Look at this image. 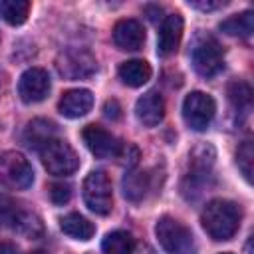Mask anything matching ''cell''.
Returning a JSON list of instances; mask_svg holds the SVG:
<instances>
[{
	"label": "cell",
	"mask_w": 254,
	"mask_h": 254,
	"mask_svg": "<svg viewBox=\"0 0 254 254\" xmlns=\"http://www.w3.org/2000/svg\"><path fill=\"white\" fill-rule=\"evenodd\" d=\"M192 8H198V10H214V8H220L224 6V2H189Z\"/></svg>",
	"instance_id": "f1b7e54d"
},
{
	"label": "cell",
	"mask_w": 254,
	"mask_h": 254,
	"mask_svg": "<svg viewBox=\"0 0 254 254\" xmlns=\"http://www.w3.org/2000/svg\"><path fill=\"white\" fill-rule=\"evenodd\" d=\"M192 67L202 77H212L224 67V52L212 36L200 38L192 48Z\"/></svg>",
	"instance_id": "30bf717a"
},
{
	"label": "cell",
	"mask_w": 254,
	"mask_h": 254,
	"mask_svg": "<svg viewBox=\"0 0 254 254\" xmlns=\"http://www.w3.org/2000/svg\"><path fill=\"white\" fill-rule=\"evenodd\" d=\"M119 163L127 165V167H135L137 161H139V149L131 143H123L121 149H119V155H117Z\"/></svg>",
	"instance_id": "4316f807"
},
{
	"label": "cell",
	"mask_w": 254,
	"mask_h": 254,
	"mask_svg": "<svg viewBox=\"0 0 254 254\" xmlns=\"http://www.w3.org/2000/svg\"><path fill=\"white\" fill-rule=\"evenodd\" d=\"M93 107V95L89 89H83V87H77V89H67L60 103H58V109L64 117H69V119H77V117H83L91 111Z\"/></svg>",
	"instance_id": "5bb4252c"
},
{
	"label": "cell",
	"mask_w": 254,
	"mask_h": 254,
	"mask_svg": "<svg viewBox=\"0 0 254 254\" xmlns=\"http://www.w3.org/2000/svg\"><path fill=\"white\" fill-rule=\"evenodd\" d=\"M155 234L167 254H192L194 250L192 232L173 216H161L155 226Z\"/></svg>",
	"instance_id": "7a4b0ae2"
},
{
	"label": "cell",
	"mask_w": 254,
	"mask_h": 254,
	"mask_svg": "<svg viewBox=\"0 0 254 254\" xmlns=\"http://www.w3.org/2000/svg\"><path fill=\"white\" fill-rule=\"evenodd\" d=\"M81 137H83L87 149L99 159H109V157L117 159L119 149L123 145V141H119L113 133H109L101 125H85L81 131Z\"/></svg>",
	"instance_id": "8fae6325"
},
{
	"label": "cell",
	"mask_w": 254,
	"mask_h": 254,
	"mask_svg": "<svg viewBox=\"0 0 254 254\" xmlns=\"http://www.w3.org/2000/svg\"><path fill=\"white\" fill-rule=\"evenodd\" d=\"M103 115L107 119H119L121 117V105L117 103V99H107L105 105H103Z\"/></svg>",
	"instance_id": "83f0119b"
},
{
	"label": "cell",
	"mask_w": 254,
	"mask_h": 254,
	"mask_svg": "<svg viewBox=\"0 0 254 254\" xmlns=\"http://www.w3.org/2000/svg\"><path fill=\"white\" fill-rule=\"evenodd\" d=\"M56 67L65 79H85L97 71V62L83 48H67L58 56Z\"/></svg>",
	"instance_id": "ba28073f"
},
{
	"label": "cell",
	"mask_w": 254,
	"mask_h": 254,
	"mask_svg": "<svg viewBox=\"0 0 254 254\" xmlns=\"http://www.w3.org/2000/svg\"><path fill=\"white\" fill-rule=\"evenodd\" d=\"M228 99L236 109H250L252 89L246 81H232L228 85Z\"/></svg>",
	"instance_id": "cb8c5ba5"
},
{
	"label": "cell",
	"mask_w": 254,
	"mask_h": 254,
	"mask_svg": "<svg viewBox=\"0 0 254 254\" xmlns=\"http://www.w3.org/2000/svg\"><path fill=\"white\" fill-rule=\"evenodd\" d=\"M0 254H16V248L10 242H0Z\"/></svg>",
	"instance_id": "f546056e"
},
{
	"label": "cell",
	"mask_w": 254,
	"mask_h": 254,
	"mask_svg": "<svg viewBox=\"0 0 254 254\" xmlns=\"http://www.w3.org/2000/svg\"><path fill=\"white\" fill-rule=\"evenodd\" d=\"M240 220H242L240 206L232 200H226V198L210 200L200 212L202 228L206 230V234L212 240H218V242L230 240L238 232Z\"/></svg>",
	"instance_id": "6da1fadb"
},
{
	"label": "cell",
	"mask_w": 254,
	"mask_h": 254,
	"mask_svg": "<svg viewBox=\"0 0 254 254\" xmlns=\"http://www.w3.org/2000/svg\"><path fill=\"white\" fill-rule=\"evenodd\" d=\"M220 254H232V252H220Z\"/></svg>",
	"instance_id": "4dcf8cb0"
},
{
	"label": "cell",
	"mask_w": 254,
	"mask_h": 254,
	"mask_svg": "<svg viewBox=\"0 0 254 254\" xmlns=\"http://www.w3.org/2000/svg\"><path fill=\"white\" fill-rule=\"evenodd\" d=\"M149 185H151L149 173H145V171H129L125 175V179H123V194L129 200L139 202L147 194Z\"/></svg>",
	"instance_id": "ffe728a7"
},
{
	"label": "cell",
	"mask_w": 254,
	"mask_h": 254,
	"mask_svg": "<svg viewBox=\"0 0 254 254\" xmlns=\"http://www.w3.org/2000/svg\"><path fill=\"white\" fill-rule=\"evenodd\" d=\"M252 161H254L252 141H244V143L238 147V153H236V165H238V169L242 171V175H244L246 181L252 179Z\"/></svg>",
	"instance_id": "d4e9b609"
},
{
	"label": "cell",
	"mask_w": 254,
	"mask_h": 254,
	"mask_svg": "<svg viewBox=\"0 0 254 254\" xmlns=\"http://www.w3.org/2000/svg\"><path fill=\"white\" fill-rule=\"evenodd\" d=\"M85 206L95 214H107L113 206L111 181L103 171H91L83 181Z\"/></svg>",
	"instance_id": "52a82bcc"
},
{
	"label": "cell",
	"mask_w": 254,
	"mask_h": 254,
	"mask_svg": "<svg viewBox=\"0 0 254 254\" xmlns=\"http://www.w3.org/2000/svg\"><path fill=\"white\" fill-rule=\"evenodd\" d=\"M220 30L228 36H240V38H248L254 30V14L250 10L234 14L230 18H226L224 22H220Z\"/></svg>",
	"instance_id": "7402d4cb"
},
{
	"label": "cell",
	"mask_w": 254,
	"mask_h": 254,
	"mask_svg": "<svg viewBox=\"0 0 254 254\" xmlns=\"http://www.w3.org/2000/svg\"><path fill=\"white\" fill-rule=\"evenodd\" d=\"M34 254H44V252H34Z\"/></svg>",
	"instance_id": "1f68e13d"
},
{
	"label": "cell",
	"mask_w": 254,
	"mask_h": 254,
	"mask_svg": "<svg viewBox=\"0 0 254 254\" xmlns=\"http://www.w3.org/2000/svg\"><path fill=\"white\" fill-rule=\"evenodd\" d=\"M212 165H214V149L210 145H200L192 151L189 161V171L185 175L183 192H202L204 185H208V179L212 177Z\"/></svg>",
	"instance_id": "8992f818"
},
{
	"label": "cell",
	"mask_w": 254,
	"mask_h": 254,
	"mask_svg": "<svg viewBox=\"0 0 254 254\" xmlns=\"http://www.w3.org/2000/svg\"><path fill=\"white\" fill-rule=\"evenodd\" d=\"M18 93L24 103H40L50 93V75L42 67H30L20 75Z\"/></svg>",
	"instance_id": "7c38bea8"
},
{
	"label": "cell",
	"mask_w": 254,
	"mask_h": 254,
	"mask_svg": "<svg viewBox=\"0 0 254 254\" xmlns=\"http://www.w3.org/2000/svg\"><path fill=\"white\" fill-rule=\"evenodd\" d=\"M32 4L28 0H2L0 2V16L10 26H20L26 22Z\"/></svg>",
	"instance_id": "603a6c76"
},
{
	"label": "cell",
	"mask_w": 254,
	"mask_h": 254,
	"mask_svg": "<svg viewBox=\"0 0 254 254\" xmlns=\"http://www.w3.org/2000/svg\"><path fill=\"white\" fill-rule=\"evenodd\" d=\"M60 228L64 234L75 238V240H89L95 232V226L81 214L77 212H69L65 216L60 218Z\"/></svg>",
	"instance_id": "d6986e66"
},
{
	"label": "cell",
	"mask_w": 254,
	"mask_h": 254,
	"mask_svg": "<svg viewBox=\"0 0 254 254\" xmlns=\"http://www.w3.org/2000/svg\"><path fill=\"white\" fill-rule=\"evenodd\" d=\"M135 115L145 127H155L165 117V101L157 91L143 93L135 103Z\"/></svg>",
	"instance_id": "2e32d148"
},
{
	"label": "cell",
	"mask_w": 254,
	"mask_h": 254,
	"mask_svg": "<svg viewBox=\"0 0 254 254\" xmlns=\"http://www.w3.org/2000/svg\"><path fill=\"white\" fill-rule=\"evenodd\" d=\"M113 42L119 50L135 52L141 50L145 44V28L137 20H119L113 28Z\"/></svg>",
	"instance_id": "4fadbf2b"
},
{
	"label": "cell",
	"mask_w": 254,
	"mask_h": 254,
	"mask_svg": "<svg viewBox=\"0 0 254 254\" xmlns=\"http://www.w3.org/2000/svg\"><path fill=\"white\" fill-rule=\"evenodd\" d=\"M56 139V125L48 119H32L26 125L24 131V141L30 149H42L48 141Z\"/></svg>",
	"instance_id": "e0dca14e"
},
{
	"label": "cell",
	"mask_w": 254,
	"mask_h": 254,
	"mask_svg": "<svg viewBox=\"0 0 254 254\" xmlns=\"http://www.w3.org/2000/svg\"><path fill=\"white\" fill-rule=\"evenodd\" d=\"M50 196L56 204H65L71 198V187L67 183H54L50 187Z\"/></svg>",
	"instance_id": "484cf974"
},
{
	"label": "cell",
	"mask_w": 254,
	"mask_h": 254,
	"mask_svg": "<svg viewBox=\"0 0 254 254\" xmlns=\"http://www.w3.org/2000/svg\"><path fill=\"white\" fill-rule=\"evenodd\" d=\"M183 38V18L181 14H169L161 22L159 28V42H157V52L161 56H171L179 48Z\"/></svg>",
	"instance_id": "9a60e30c"
},
{
	"label": "cell",
	"mask_w": 254,
	"mask_h": 254,
	"mask_svg": "<svg viewBox=\"0 0 254 254\" xmlns=\"http://www.w3.org/2000/svg\"><path fill=\"white\" fill-rule=\"evenodd\" d=\"M119 77L129 87H141L151 79V65L145 60H129L119 65Z\"/></svg>",
	"instance_id": "ac0fdd59"
},
{
	"label": "cell",
	"mask_w": 254,
	"mask_h": 254,
	"mask_svg": "<svg viewBox=\"0 0 254 254\" xmlns=\"http://www.w3.org/2000/svg\"><path fill=\"white\" fill-rule=\"evenodd\" d=\"M34 183V169L18 151L0 155V185L10 190H26Z\"/></svg>",
	"instance_id": "3957f363"
},
{
	"label": "cell",
	"mask_w": 254,
	"mask_h": 254,
	"mask_svg": "<svg viewBox=\"0 0 254 254\" xmlns=\"http://www.w3.org/2000/svg\"><path fill=\"white\" fill-rule=\"evenodd\" d=\"M0 228L18 230L34 238L42 232V222L34 212L24 210L20 202L0 192Z\"/></svg>",
	"instance_id": "277c9868"
},
{
	"label": "cell",
	"mask_w": 254,
	"mask_h": 254,
	"mask_svg": "<svg viewBox=\"0 0 254 254\" xmlns=\"http://www.w3.org/2000/svg\"><path fill=\"white\" fill-rule=\"evenodd\" d=\"M216 111L214 99L204 91H190L183 101V119L192 131H204Z\"/></svg>",
	"instance_id": "9c48e42d"
},
{
	"label": "cell",
	"mask_w": 254,
	"mask_h": 254,
	"mask_svg": "<svg viewBox=\"0 0 254 254\" xmlns=\"http://www.w3.org/2000/svg\"><path fill=\"white\" fill-rule=\"evenodd\" d=\"M101 250L103 254H133L135 238L125 230H113L103 238Z\"/></svg>",
	"instance_id": "44dd1931"
},
{
	"label": "cell",
	"mask_w": 254,
	"mask_h": 254,
	"mask_svg": "<svg viewBox=\"0 0 254 254\" xmlns=\"http://www.w3.org/2000/svg\"><path fill=\"white\" fill-rule=\"evenodd\" d=\"M40 157L42 163L46 167V171L50 175L56 177H65L71 175L77 167H79V157L77 153L71 149L69 143L62 141V139H52L48 141L42 149H40Z\"/></svg>",
	"instance_id": "5b68a950"
}]
</instances>
